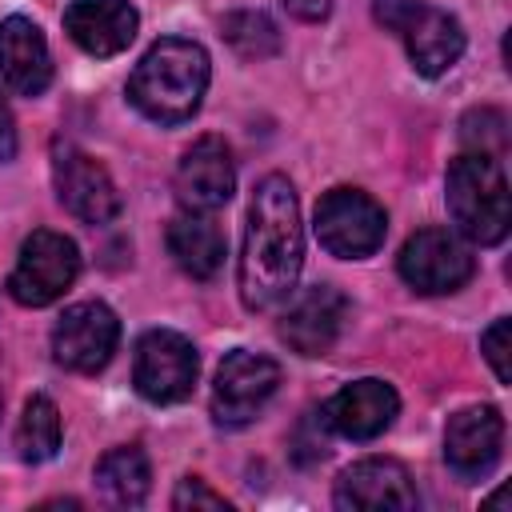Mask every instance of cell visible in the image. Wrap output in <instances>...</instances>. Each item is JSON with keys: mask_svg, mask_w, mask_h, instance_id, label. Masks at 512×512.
<instances>
[{"mask_svg": "<svg viewBox=\"0 0 512 512\" xmlns=\"http://www.w3.org/2000/svg\"><path fill=\"white\" fill-rule=\"evenodd\" d=\"M416 504H420V496H416L408 468L388 456L360 460V464L344 468L336 480V508H344V512H380V508L412 512Z\"/></svg>", "mask_w": 512, "mask_h": 512, "instance_id": "13", "label": "cell"}, {"mask_svg": "<svg viewBox=\"0 0 512 512\" xmlns=\"http://www.w3.org/2000/svg\"><path fill=\"white\" fill-rule=\"evenodd\" d=\"M232 188H236V164L228 144L220 136L196 140L176 168V200L184 204V212H216L232 200Z\"/></svg>", "mask_w": 512, "mask_h": 512, "instance_id": "14", "label": "cell"}, {"mask_svg": "<svg viewBox=\"0 0 512 512\" xmlns=\"http://www.w3.org/2000/svg\"><path fill=\"white\" fill-rule=\"evenodd\" d=\"M168 252L192 280H212L228 256V240L208 212H180L168 224Z\"/></svg>", "mask_w": 512, "mask_h": 512, "instance_id": "19", "label": "cell"}, {"mask_svg": "<svg viewBox=\"0 0 512 512\" xmlns=\"http://www.w3.org/2000/svg\"><path fill=\"white\" fill-rule=\"evenodd\" d=\"M344 320H348L344 292L332 284H312L280 316V340L300 356H324L340 340Z\"/></svg>", "mask_w": 512, "mask_h": 512, "instance_id": "12", "label": "cell"}, {"mask_svg": "<svg viewBox=\"0 0 512 512\" xmlns=\"http://www.w3.org/2000/svg\"><path fill=\"white\" fill-rule=\"evenodd\" d=\"M172 508H180V512H184V508H216V512H220V508H228V500H224L220 492H212L200 476H184V480L176 484V492H172Z\"/></svg>", "mask_w": 512, "mask_h": 512, "instance_id": "25", "label": "cell"}, {"mask_svg": "<svg viewBox=\"0 0 512 512\" xmlns=\"http://www.w3.org/2000/svg\"><path fill=\"white\" fill-rule=\"evenodd\" d=\"M52 184H56L60 204L72 216H80L84 224H108L120 216V192H116L112 176L104 172V164H96L76 144H56Z\"/></svg>", "mask_w": 512, "mask_h": 512, "instance_id": "10", "label": "cell"}, {"mask_svg": "<svg viewBox=\"0 0 512 512\" xmlns=\"http://www.w3.org/2000/svg\"><path fill=\"white\" fill-rule=\"evenodd\" d=\"M0 80L20 96H40L52 80L48 40L28 16L0 20Z\"/></svg>", "mask_w": 512, "mask_h": 512, "instance_id": "18", "label": "cell"}, {"mask_svg": "<svg viewBox=\"0 0 512 512\" xmlns=\"http://www.w3.org/2000/svg\"><path fill=\"white\" fill-rule=\"evenodd\" d=\"M208 76V52L196 40L164 36L128 76V100L156 124H184L196 116L208 92Z\"/></svg>", "mask_w": 512, "mask_h": 512, "instance_id": "2", "label": "cell"}, {"mask_svg": "<svg viewBox=\"0 0 512 512\" xmlns=\"http://www.w3.org/2000/svg\"><path fill=\"white\" fill-rule=\"evenodd\" d=\"M120 340V320L108 304L84 300L64 308V316L52 328V352L68 372H100Z\"/></svg>", "mask_w": 512, "mask_h": 512, "instance_id": "11", "label": "cell"}, {"mask_svg": "<svg viewBox=\"0 0 512 512\" xmlns=\"http://www.w3.org/2000/svg\"><path fill=\"white\" fill-rule=\"evenodd\" d=\"M16 156V120L8 112V104L0 100V164Z\"/></svg>", "mask_w": 512, "mask_h": 512, "instance_id": "26", "label": "cell"}, {"mask_svg": "<svg viewBox=\"0 0 512 512\" xmlns=\"http://www.w3.org/2000/svg\"><path fill=\"white\" fill-rule=\"evenodd\" d=\"M316 240L340 260H364L384 244L388 216L360 188H332L316 204Z\"/></svg>", "mask_w": 512, "mask_h": 512, "instance_id": "5", "label": "cell"}, {"mask_svg": "<svg viewBox=\"0 0 512 512\" xmlns=\"http://www.w3.org/2000/svg\"><path fill=\"white\" fill-rule=\"evenodd\" d=\"M504 452V416L492 404L480 408H464L448 420L444 428V460L456 476L464 480H480L496 468Z\"/></svg>", "mask_w": 512, "mask_h": 512, "instance_id": "15", "label": "cell"}, {"mask_svg": "<svg viewBox=\"0 0 512 512\" xmlns=\"http://www.w3.org/2000/svg\"><path fill=\"white\" fill-rule=\"evenodd\" d=\"M400 412V396L384 380H356L344 384L328 404H324V424L348 440H372L380 436Z\"/></svg>", "mask_w": 512, "mask_h": 512, "instance_id": "16", "label": "cell"}, {"mask_svg": "<svg viewBox=\"0 0 512 512\" xmlns=\"http://www.w3.org/2000/svg\"><path fill=\"white\" fill-rule=\"evenodd\" d=\"M224 40L244 60H264L280 52V28L264 12H228L224 16Z\"/></svg>", "mask_w": 512, "mask_h": 512, "instance_id": "22", "label": "cell"}, {"mask_svg": "<svg viewBox=\"0 0 512 512\" xmlns=\"http://www.w3.org/2000/svg\"><path fill=\"white\" fill-rule=\"evenodd\" d=\"M16 452L28 464H44L60 452V412L48 396H32L24 404V416L16 428Z\"/></svg>", "mask_w": 512, "mask_h": 512, "instance_id": "21", "label": "cell"}, {"mask_svg": "<svg viewBox=\"0 0 512 512\" xmlns=\"http://www.w3.org/2000/svg\"><path fill=\"white\" fill-rule=\"evenodd\" d=\"M284 8L296 20H324L332 12V0H284Z\"/></svg>", "mask_w": 512, "mask_h": 512, "instance_id": "27", "label": "cell"}, {"mask_svg": "<svg viewBox=\"0 0 512 512\" xmlns=\"http://www.w3.org/2000/svg\"><path fill=\"white\" fill-rule=\"evenodd\" d=\"M508 332H512V324L500 316V320H492V328L480 336V348H484V356H488V364H492V372H496L500 384L512 380V364H508Z\"/></svg>", "mask_w": 512, "mask_h": 512, "instance_id": "24", "label": "cell"}, {"mask_svg": "<svg viewBox=\"0 0 512 512\" xmlns=\"http://www.w3.org/2000/svg\"><path fill=\"white\" fill-rule=\"evenodd\" d=\"M448 212L472 244H500L508 236L512 204H508V180L496 156L464 152L448 164Z\"/></svg>", "mask_w": 512, "mask_h": 512, "instance_id": "3", "label": "cell"}, {"mask_svg": "<svg viewBox=\"0 0 512 512\" xmlns=\"http://www.w3.org/2000/svg\"><path fill=\"white\" fill-rule=\"evenodd\" d=\"M376 24L396 32L420 76H444L464 52V28L452 12L424 0H372Z\"/></svg>", "mask_w": 512, "mask_h": 512, "instance_id": "4", "label": "cell"}, {"mask_svg": "<svg viewBox=\"0 0 512 512\" xmlns=\"http://www.w3.org/2000/svg\"><path fill=\"white\" fill-rule=\"evenodd\" d=\"M276 384H280V364L272 356L244 352V348L228 352L220 372H216V384H212V416H216V424H228V428L248 424L268 404Z\"/></svg>", "mask_w": 512, "mask_h": 512, "instance_id": "9", "label": "cell"}, {"mask_svg": "<svg viewBox=\"0 0 512 512\" xmlns=\"http://www.w3.org/2000/svg\"><path fill=\"white\" fill-rule=\"evenodd\" d=\"M304 268V224L288 176H264L248 204L240 248V300L252 312L276 308L296 292Z\"/></svg>", "mask_w": 512, "mask_h": 512, "instance_id": "1", "label": "cell"}, {"mask_svg": "<svg viewBox=\"0 0 512 512\" xmlns=\"http://www.w3.org/2000/svg\"><path fill=\"white\" fill-rule=\"evenodd\" d=\"M136 8L128 0H72L64 8V32L88 56H116L136 40Z\"/></svg>", "mask_w": 512, "mask_h": 512, "instance_id": "17", "label": "cell"}, {"mask_svg": "<svg viewBox=\"0 0 512 512\" xmlns=\"http://www.w3.org/2000/svg\"><path fill=\"white\" fill-rule=\"evenodd\" d=\"M80 272V252L76 244L64 236V232H52V228H36L24 244H20V256H16V268L8 276V292L16 304H28V308H44L52 300H60L72 280Z\"/></svg>", "mask_w": 512, "mask_h": 512, "instance_id": "6", "label": "cell"}, {"mask_svg": "<svg viewBox=\"0 0 512 512\" xmlns=\"http://www.w3.org/2000/svg\"><path fill=\"white\" fill-rule=\"evenodd\" d=\"M148 480H152V472H148V456H144L136 444H128V448H112V452H104L100 464H96V484H100L104 500H112V504H120V508H136V504H144V496H148Z\"/></svg>", "mask_w": 512, "mask_h": 512, "instance_id": "20", "label": "cell"}, {"mask_svg": "<svg viewBox=\"0 0 512 512\" xmlns=\"http://www.w3.org/2000/svg\"><path fill=\"white\" fill-rule=\"evenodd\" d=\"M460 140L472 148V152H484V156H504L508 148V120L496 112V108H476L460 120Z\"/></svg>", "mask_w": 512, "mask_h": 512, "instance_id": "23", "label": "cell"}, {"mask_svg": "<svg viewBox=\"0 0 512 512\" xmlns=\"http://www.w3.org/2000/svg\"><path fill=\"white\" fill-rule=\"evenodd\" d=\"M196 372H200V356L188 336H180L172 328H152L140 336L132 380L144 400H152V404L184 400L196 384Z\"/></svg>", "mask_w": 512, "mask_h": 512, "instance_id": "8", "label": "cell"}, {"mask_svg": "<svg viewBox=\"0 0 512 512\" xmlns=\"http://www.w3.org/2000/svg\"><path fill=\"white\" fill-rule=\"evenodd\" d=\"M396 268H400L408 288H416L424 296H444V292H456L472 280L476 260H472V248L456 232L424 228V232L404 240Z\"/></svg>", "mask_w": 512, "mask_h": 512, "instance_id": "7", "label": "cell"}]
</instances>
